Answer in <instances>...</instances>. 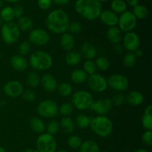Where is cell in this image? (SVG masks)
<instances>
[{"mask_svg": "<svg viewBox=\"0 0 152 152\" xmlns=\"http://www.w3.org/2000/svg\"><path fill=\"white\" fill-rule=\"evenodd\" d=\"M45 22L49 31L53 34H62L68 30L69 17L62 9H55L48 14Z\"/></svg>", "mask_w": 152, "mask_h": 152, "instance_id": "6da1fadb", "label": "cell"}, {"mask_svg": "<svg viewBox=\"0 0 152 152\" xmlns=\"http://www.w3.org/2000/svg\"><path fill=\"white\" fill-rule=\"evenodd\" d=\"M74 9L83 19L89 21L98 19L102 11V3L98 0H77Z\"/></svg>", "mask_w": 152, "mask_h": 152, "instance_id": "7a4b0ae2", "label": "cell"}, {"mask_svg": "<svg viewBox=\"0 0 152 152\" xmlns=\"http://www.w3.org/2000/svg\"><path fill=\"white\" fill-rule=\"evenodd\" d=\"M91 130L100 137H108L112 134L113 123L106 116H97L91 119L90 123Z\"/></svg>", "mask_w": 152, "mask_h": 152, "instance_id": "3957f363", "label": "cell"}, {"mask_svg": "<svg viewBox=\"0 0 152 152\" xmlns=\"http://www.w3.org/2000/svg\"><path fill=\"white\" fill-rule=\"evenodd\" d=\"M53 63L52 56L44 50H36L29 58V65L37 71H46L50 69Z\"/></svg>", "mask_w": 152, "mask_h": 152, "instance_id": "277c9868", "label": "cell"}, {"mask_svg": "<svg viewBox=\"0 0 152 152\" xmlns=\"http://www.w3.org/2000/svg\"><path fill=\"white\" fill-rule=\"evenodd\" d=\"M20 30L14 22H4L1 28V37L7 45H13L19 39Z\"/></svg>", "mask_w": 152, "mask_h": 152, "instance_id": "5b68a950", "label": "cell"}, {"mask_svg": "<svg viewBox=\"0 0 152 152\" xmlns=\"http://www.w3.org/2000/svg\"><path fill=\"white\" fill-rule=\"evenodd\" d=\"M93 102V96L87 91H77L71 96V104L79 111L89 109Z\"/></svg>", "mask_w": 152, "mask_h": 152, "instance_id": "8992f818", "label": "cell"}, {"mask_svg": "<svg viewBox=\"0 0 152 152\" xmlns=\"http://www.w3.org/2000/svg\"><path fill=\"white\" fill-rule=\"evenodd\" d=\"M37 114L42 117L50 119L57 116L59 114V107L55 101L45 99L39 103L37 108Z\"/></svg>", "mask_w": 152, "mask_h": 152, "instance_id": "52a82bcc", "label": "cell"}, {"mask_svg": "<svg viewBox=\"0 0 152 152\" xmlns=\"http://www.w3.org/2000/svg\"><path fill=\"white\" fill-rule=\"evenodd\" d=\"M36 145L39 152H56L57 142L53 135L42 133L37 138Z\"/></svg>", "mask_w": 152, "mask_h": 152, "instance_id": "ba28073f", "label": "cell"}, {"mask_svg": "<svg viewBox=\"0 0 152 152\" xmlns=\"http://www.w3.org/2000/svg\"><path fill=\"white\" fill-rule=\"evenodd\" d=\"M118 28L123 32H131L135 29L137 25V19L132 11H125L121 13L118 19Z\"/></svg>", "mask_w": 152, "mask_h": 152, "instance_id": "9c48e42d", "label": "cell"}, {"mask_svg": "<svg viewBox=\"0 0 152 152\" xmlns=\"http://www.w3.org/2000/svg\"><path fill=\"white\" fill-rule=\"evenodd\" d=\"M86 82L89 88L96 93H102L108 88L107 80L99 74H92L88 77Z\"/></svg>", "mask_w": 152, "mask_h": 152, "instance_id": "30bf717a", "label": "cell"}, {"mask_svg": "<svg viewBox=\"0 0 152 152\" xmlns=\"http://www.w3.org/2000/svg\"><path fill=\"white\" fill-rule=\"evenodd\" d=\"M107 83L111 88L119 92L126 91L129 86L127 77L120 74H114L110 76L107 80Z\"/></svg>", "mask_w": 152, "mask_h": 152, "instance_id": "8fae6325", "label": "cell"}, {"mask_svg": "<svg viewBox=\"0 0 152 152\" xmlns=\"http://www.w3.org/2000/svg\"><path fill=\"white\" fill-rule=\"evenodd\" d=\"M50 35L48 33L42 28L32 29L28 36L29 42L37 46H44L50 41Z\"/></svg>", "mask_w": 152, "mask_h": 152, "instance_id": "7c38bea8", "label": "cell"}, {"mask_svg": "<svg viewBox=\"0 0 152 152\" xmlns=\"http://www.w3.org/2000/svg\"><path fill=\"white\" fill-rule=\"evenodd\" d=\"M113 104L111 99L108 98H102L96 101H94L91 105L90 109L100 116H105L112 110Z\"/></svg>", "mask_w": 152, "mask_h": 152, "instance_id": "4fadbf2b", "label": "cell"}, {"mask_svg": "<svg viewBox=\"0 0 152 152\" xmlns=\"http://www.w3.org/2000/svg\"><path fill=\"white\" fill-rule=\"evenodd\" d=\"M140 45V39L134 31L126 33L123 38V46L129 52H134Z\"/></svg>", "mask_w": 152, "mask_h": 152, "instance_id": "5bb4252c", "label": "cell"}, {"mask_svg": "<svg viewBox=\"0 0 152 152\" xmlns=\"http://www.w3.org/2000/svg\"><path fill=\"white\" fill-rule=\"evenodd\" d=\"M3 91L6 96L11 98H16L22 95L24 88L20 82L18 80H11L4 85Z\"/></svg>", "mask_w": 152, "mask_h": 152, "instance_id": "9a60e30c", "label": "cell"}, {"mask_svg": "<svg viewBox=\"0 0 152 152\" xmlns=\"http://www.w3.org/2000/svg\"><path fill=\"white\" fill-rule=\"evenodd\" d=\"M99 19L104 25L110 27L117 26L118 23L119 16L117 13L111 10H105L101 12L99 15Z\"/></svg>", "mask_w": 152, "mask_h": 152, "instance_id": "2e32d148", "label": "cell"}, {"mask_svg": "<svg viewBox=\"0 0 152 152\" xmlns=\"http://www.w3.org/2000/svg\"><path fill=\"white\" fill-rule=\"evenodd\" d=\"M40 83L43 88L48 92H54L58 87L57 81L53 75L46 74L40 79Z\"/></svg>", "mask_w": 152, "mask_h": 152, "instance_id": "e0dca14e", "label": "cell"}, {"mask_svg": "<svg viewBox=\"0 0 152 152\" xmlns=\"http://www.w3.org/2000/svg\"><path fill=\"white\" fill-rule=\"evenodd\" d=\"M10 65L16 71L22 72L28 68V62L25 56L20 54L14 55L10 59Z\"/></svg>", "mask_w": 152, "mask_h": 152, "instance_id": "ac0fdd59", "label": "cell"}, {"mask_svg": "<svg viewBox=\"0 0 152 152\" xmlns=\"http://www.w3.org/2000/svg\"><path fill=\"white\" fill-rule=\"evenodd\" d=\"M97 50L94 45L90 42H85L80 49V54L86 60H93L96 56Z\"/></svg>", "mask_w": 152, "mask_h": 152, "instance_id": "d6986e66", "label": "cell"}, {"mask_svg": "<svg viewBox=\"0 0 152 152\" xmlns=\"http://www.w3.org/2000/svg\"><path fill=\"white\" fill-rule=\"evenodd\" d=\"M75 45L74 36L70 33H64L60 37V46L65 51H71Z\"/></svg>", "mask_w": 152, "mask_h": 152, "instance_id": "ffe728a7", "label": "cell"}, {"mask_svg": "<svg viewBox=\"0 0 152 152\" xmlns=\"http://www.w3.org/2000/svg\"><path fill=\"white\" fill-rule=\"evenodd\" d=\"M126 101L132 106H138L144 102V96L141 92L132 91L126 96Z\"/></svg>", "mask_w": 152, "mask_h": 152, "instance_id": "44dd1931", "label": "cell"}, {"mask_svg": "<svg viewBox=\"0 0 152 152\" xmlns=\"http://www.w3.org/2000/svg\"><path fill=\"white\" fill-rule=\"evenodd\" d=\"M107 39L113 45H117L122 40V31L118 27H110L107 31Z\"/></svg>", "mask_w": 152, "mask_h": 152, "instance_id": "7402d4cb", "label": "cell"}, {"mask_svg": "<svg viewBox=\"0 0 152 152\" xmlns=\"http://www.w3.org/2000/svg\"><path fill=\"white\" fill-rule=\"evenodd\" d=\"M152 105H148L145 108L142 114L141 122L144 129L147 131L152 130Z\"/></svg>", "mask_w": 152, "mask_h": 152, "instance_id": "603a6c76", "label": "cell"}, {"mask_svg": "<svg viewBox=\"0 0 152 152\" xmlns=\"http://www.w3.org/2000/svg\"><path fill=\"white\" fill-rule=\"evenodd\" d=\"M59 128L62 129L64 133L69 134L74 132L75 129V123L71 117H64L59 123Z\"/></svg>", "mask_w": 152, "mask_h": 152, "instance_id": "cb8c5ba5", "label": "cell"}, {"mask_svg": "<svg viewBox=\"0 0 152 152\" xmlns=\"http://www.w3.org/2000/svg\"><path fill=\"white\" fill-rule=\"evenodd\" d=\"M29 126L34 132L42 134L45 130V124L42 120L37 117H31L29 120Z\"/></svg>", "mask_w": 152, "mask_h": 152, "instance_id": "d4e9b609", "label": "cell"}, {"mask_svg": "<svg viewBox=\"0 0 152 152\" xmlns=\"http://www.w3.org/2000/svg\"><path fill=\"white\" fill-rule=\"evenodd\" d=\"M65 62L70 66H75L78 65L82 59V56L80 52L77 50H71L65 56Z\"/></svg>", "mask_w": 152, "mask_h": 152, "instance_id": "484cf974", "label": "cell"}, {"mask_svg": "<svg viewBox=\"0 0 152 152\" xmlns=\"http://www.w3.org/2000/svg\"><path fill=\"white\" fill-rule=\"evenodd\" d=\"M16 25L20 31H22L26 32V31H30L33 29L34 22L31 18L28 17V16H22L18 19Z\"/></svg>", "mask_w": 152, "mask_h": 152, "instance_id": "4316f807", "label": "cell"}, {"mask_svg": "<svg viewBox=\"0 0 152 152\" xmlns=\"http://www.w3.org/2000/svg\"><path fill=\"white\" fill-rule=\"evenodd\" d=\"M88 75L83 69H76L71 74V80L75 84H83L86 82Z\"/></svg>", "mask_w": 152, "mask_h": 152, "instance_id": "83f0119b", "label": "cell"}, {"mask_svg": "<svg viewBox=\"0 0 152 152\" xmlns=\"http://www.w3.org/2000/svg\"><path fill=\"white\" fill-rule=\"evenodd\" d=\"M80 152H100V149L95 141L86 140L80 147Z\"/></svg>", "mask_w": 152, "mask_h": 152, "instance_id": "f1b7e54d", "label": "cell"}, {"mask_svg": "<svg viewBox=\"0 0 152 152\" xmlns=\"http://www.w3.org/2000/svg\"><path fill=\"white\" fill-rule=\"evenodd\" d=\"M0 17L1 18L4 22H13V19H15L13 7H10V6L3 7L0 10Z\"/></svg>", "mask_w": 152, "mask_h": 152, "instance_id": "f546056e", "label": "cell"}, {"mask_svg": "<svg viewBox=\"0 0 152 152\" xmlns=\"http://www.w3.org/2000/svg\"><path fill=\"white\" fill-rule=\"evenodd\" d=\"M127 4L124 0H113L111 3V8L113 12L118 14L123 13L127 10Z\"/></svg>", "mask_w": 152, "mask_h": 152, "instance_id": "4dcf8cb0", "label": "cell"}, {"mask_svg": "<svg viewBox=\"0 0 152 152\" xmlns=\"http://www.w3.org/2000/svg\"><path fill=\"white\" fill-rule=\"evenodd\" d=\"M132 13L134 15L137 19H144L148 16V10L145 6L142 5V4H137L133 7Z\"/></svg>", "mask_w": 152, "mask_h": 152, "instance_id": "1f68e13d", "label": "cell"}, {"mask_svg": "<svg viewBox=\"0 0 152 152\" xmlns=\"http://www.w3.org/2000/svg\"><path fill=\"white\" fill-rule=\"evenodd\" d=\"M39 75L36 71H30L26 77V83L31 88H36L40 83Z\"/></svg>", "mask_w": 152, "mask_h": 152, "instance_id": "d6a6232c", "label": "cell"}, {"mask_svg": "<svg viewBox=\"0 0 152 152\" xmlns=\"http://www.w3.org/2000/svg\"><path fill=\"white\" fill-rule=\"evenodd\" d=\"M91 120V118L88 116L86 114H79L76 117L75 123L80 129H85L90 126Z\"/></svg>", "mask_w": 152, "mask_h": 152, "instance_id": "836d02e7", "label": "cell"}, {"mask_svg": "<svg viewBox=\"0 0 152 152\" xmlns=\"http://www.w3.org/2000/svg\"><path fill=\"white\" fill-rule=\"evenodd\" d=\"M56 90L58 91L59 94L64 97L71 96L73 93V88L71 85L68 83H65V82L59 84Z\"/></svg>", "mask_w": 152, "mask_h": 152, "instance_id": "e575fe53", "label": "cell"}, {"mask_svg": "<svg viewBox=\"0 0 152 152\" xmlns=\"http://www.w3.org/2000/svg\"><path fill=\"white\" fill-rule=\"evenodd\" d=\"M67 143L68 145L72 149H78L81 146L82 143H83V140H82L81 137L78 135H71L67 140Z\"/></svg>", "mask_w": 152, "mask_h": 152, "instance_id": "d590c367", "label": "cell"}, {"mask_svg": "<svg viewBox=\"0 0 152 152\" xmlns=\"http://www.w3.org/2000/svg\"><path fill=\"white\" fill-rule=\"evenodd\" d=\"M95 64H96V68L101 71H107L110 67V61L108 60V58L105 56H99L96 58Z\"/></svg>", "mask_w": 152, "mask_h": 152, "instance_id": "8d00e7d4", "label": "cell"}, {"mask_svg": "<svg viewBox=\"0 0 152 152\" xmlns=\"http://www.w3.org/2000/svg\"><path fill=\"white\" fill-rule=\"evenodd\" d=\"M137 61V58L135 54L132 52L126 53L123 57V64L126 68H132L134 66Z\"/></svg>", "mask_w": 152, "mask_h": 152, "instance_id": "74e56055", "label": "cell"}, {"mask_svg": "<svg viewBox=\"0 0 152 152\" xmlns=\"http://www.w3.org/2000/svg\"><path fill=\"white\" fill-rule=\"evenodd\" d=\"M74 106L70 102H65L59 108V114L63 117H68L74 112Z\"/></svg>", "mask_w": 152, "mask_h": 152, "instance_id": "f35d334b", "label": "cell"}, {"mask_svg": "<svg viewBox=\"0 0 152 152\" xmlns=\"http://www.w3.org/2000/svg\"><path fill=\"white\" fill-rule=\"evenodd\" d=\"M83 70L86 73L87 75L88 74L90 76L96 74L97 68H96L95 62H94L93 60H86L83 64Z\"/></svg>", "mask_w": 152, "mask_h": 152, "instance_id": "ab89813d", "label": "cell"}, {"mask_svg": "<svg viewBox=\"0 0 152 152\" xmlns=\"http://www.w3.org/2000/svg\"><path fill=\"white\" fill-rule=\"evenodd\" d=\"M45 129L47 133L50 135H55L59 130V123L56 120H51L46 125Z\"/></svg>", "mask_w": 152, "mask_h": 152, "instance_id": "60d3db41", "label": "cell"}, {"mask_svg": "<svg viewBox=\"0 0 152 152\" xmlns=\"http://www.w3.org/2000/svg\"><path fill=\"white\" fill-rule=\"evenodd\" d=\"M22 97L25 102H34L37 98V96H36V93L33 90H31V89H28V90L23 91L22 94Z\"/></svg>", "mask_w": 152, "mask_h": 152, "instance_id": "b9f144b4", "label": "cell"}, {"mask_svg": "<svg viewBox=\"0 0 152 152\" xmlns=\"http://www.w3.org/2000/svg\"><path fill=\"white\" fill-rule=\"evenodd\" d=\"M68 30L70 31V34H79L83 30V25L79 22H69Z\"/></svg>", "mask_w": 152, "mask_h": 152, "instance_id": "7bdbcfd3", "label": "cell"}, {"mask_svg": "<svg viewBox=\"0 0 152 152\" xmlns=\"http://www.w3.org/2000/svg\"><path fill=\"white\" fill-rule=\"evenodd\" d=\"M111 102H112L113 105H114L116 106H120L126 102V96L123 94L119 92L113 96Z\"/></svg>", "mask_w": 152, "mask_h": 152, "instance_id": "ee69618b", "label": "cell"}, {"mask_svg": "<svg viewBox=\"0 0 152 152\" xmlns=\"http://www.w3.org/2000/svg\"><path fill=\"white\" fill-rule=\"evenodd\" d=\"M31 43L28 41L22 42L20 45H19V53L22 56H25V55L28 54L31 51Z\"/></svg>", "mask_w": 152, "mask_h": 152, "instance_id": "f6af8a7d", "label": "cell"}, {"mask_svg": "<svg viewBox=\"0 0 152 152\" xmlns=\"http://www.w3.org/2000/svg\"><path fill=\"white\" fill-rule=\"evenodd\" d=\"M142 141L145 145L151 147L152 145V132L145 131L142 136Z\"/></svg>", "mask_w": 152, "mask_h": 152, "instance_id": "bcb514c9", "label": "cell"}, {"mask_svg": "<svg viewBox=\"0 0 152 152\" xmlns=\"http://www.w3.org/2000/svg\"><path fill=\"white\" fill-rule=\"evenodd\" d=\"M52 0H37V5L41 10H48L51 7Z\"/></svg>", "mask_w": 152, "mask_h": 152, "instance_id": "7dc6e473", "label": "cell"}, {"mask_svg": "<svg viewBox=\"0 0 152 152\" xmlns=\"http://www.w3.org/2000/svg\"><path fill=\"white\" fill-rule=\"evenodd\" d=\"M13 13H14V16L15 18H20L22 16H23L24 13V8L21 4H15L13 7Z\"/></svg>", "mask_w": 152, "mask_h": 152, "instance_id": "c3c4849f", "label": "cell"}, {"mask_svg": "<svg viewBox=\"0 0 152 152\" xmlns=\"http://www.w3.org/2000/svg\"><path fill=\"white\" fill-rule=\"evenodd\" d=\"M114 51H115L116 53H117V54H121L123 51V45H120V43H119V44H117V45H114Z\"/></svg>", "mask_w": 152, "mask_h": 152, "instance_id": "681fc988", "label": "cell"}, {"mask_svg": "<svg viewBox=\"0 0 152 152\" xmlns=\"http://www.w3.org/2000/svg\"><path fill=\"white\" fill-rule=\"evenodd\" d=\"M70 0H52V2L57 5H66L69 3Z\"/></svg>", "mask_w": 152, "mask_h": 152, "instance_id": "f907efd6", "label": "cell"}, {"mask_svg": "<svg viewBox=\"0 0 152 152\" xmlns=\"http://www.w3.org/2000/svg\"><path fill=\"white\" fill-rule=\"evenodd\" d=\"M126 4H127V5L129 4V5L131 6V7H134L135 6L139 4H138V3H139V0H126Z\"/></svg>", "mask_w": 152, "mask_h": 152, "instance_id": "816d5d0a", "label": "cell"}, {"mask_svg": "<svg viewBox=\"0 0 152 152\" xmlns=\"http://www.w3.org/2000/svg\"><path fill=\"white\" fill-rule=\"evenodd\" d=\"M135 54V56H137V57H140V56H142V55H143V51H142L141 49L138 48L137 50H136L134 51V53Z\"/></svg>", "mask_w": 152, "mask_h": 152, "instance_id": "f5cc1de1", "label": "cell"}, {"mask_svg": "<svg viewBox=\"0 0 152 152\" xmlns=\"http://www.w3.org/2000/svg\"><path fill=\"white\" fill-rule=\"evenodd\" d=\"M3 1H6V2L11 3V4H16V3H17V2H19V1H20L21 0H3Z\"/></svg>", "mask_w": 152, "mask_h": 152, "instance_id": "db71d44e", "label": "cell"}, {"mask_svg": "<svg viewBox=\"0 0 152 152\" xmlns=\"http://www.w3.org/2000/svg\"><path fill=\"white\" fill-rule=\"evenodd\" d=\"M134 152H149L147 149L145 148H139V149L136 150Z\"/></svg>", "mask_w": 152, "mask_h": 152, "instance_id": "11a10c76", "label": "cell"}, {"mask_svg": "<svg viewBox=\"0 0 152 152\" xmlns=\"http://www.w3.org/2000/svg\"><path fill=\"white\" fill-rule=\"evenodd\" d=\"M3 4H4V1H3V0H0V9H1L3 7Z\"/></svg>", "mask_w": 152, "mask_h": 152, "instance_id": "9f6ffc18", "label": "cell"}, {"mask_svg": "<svg viewBox=\"0 0 152 152\" xmlns=\"http://www.w3.org/2000/svg\"><path fill=\"white\" fill-rule=\"evenodd\" d=\"M24 152H34V150L31 149V148H27V149L25 150Z\"/></svg>", "mask_w": 152, "mask_h": 152, "instance_id": "6f0895ef", "label": "cell"}, {"mask_svg": "<svg viewBox=\"0 0 152 152\" xmlns=\"http://www.w3.org/2000/svg\"><path fill=\"white\" fill-rule=\"evenodd\" d=\"M0 152H6L5 149L2 146H0Z\"/></svg>", "mask_w": 152, "mask_h": 152, "instance_id": "680465c9", "label": "cell"}, {"mask_svg": "<svg viewBox=\"0 0 152 152\" xmlns=\"http://www.w3.org/2000/svg\"><path fill=\"white\" fill-rule=\"evenodd\" d=\"M3 23H4V22H3V20L1 19V18L0 17V26H1V25H3Z\"/></svg>", "mask_w": 152, "mask_h": 152, "instance_id": "91938a15", "label": "cell"}, {"mask_svg": "<svg viewBox=\"0 0 152 152\" xmlns=\"http://www.w3.org/2000/svg\"><path fill=\"white\" fill-rule=\"evenodd\" d=\"M98 1H99V2H106V1H109V0H98Z\"/></svg>", "mask_w": 152, "mask_h": 152, "instance_id": "94428289", "label": "cell"}, {"mask_svg": "<svg viewBox=\"0 0 152 152\" xmlns=\"http://www.w3.org/2000/svg\"><path fill=\"white\" fill-rule=\"evenodd\" d=\"M56 152H68L66 150H59V151H56Z\"/></svg>", "mask_w": 152, "mask_h": 152, "instance_id": "6125c7cd", "label": "cell"}, {"mask_svg": "<svg viewBox=\"0 0 152 152\" xmlns=\"http://www.w3.org/2000/svg\"><path fill=\"white\" fill-rule=\"evenodd\" d=\"M1 50H0V59H1Z\"/></svg>", "mask_w": 152, "mask_h": 152, "instance_id": "be15d7a7", "label": "cell"}, {"mask_svg": "<svg viewBox=\"0 0 152 152\" xmlns=\"http://www.w3.org/2000/svg\"><path fill=\"white\" fill-rule=\"evenodd\" d=\"M34 152H39V151L38 150H37V149H36V150H34Z\"/></svg>", "mask_w": 152, "mask_h": 152, "instance_id": "e7e4bbea", "label": "cell"}]
</instances>
